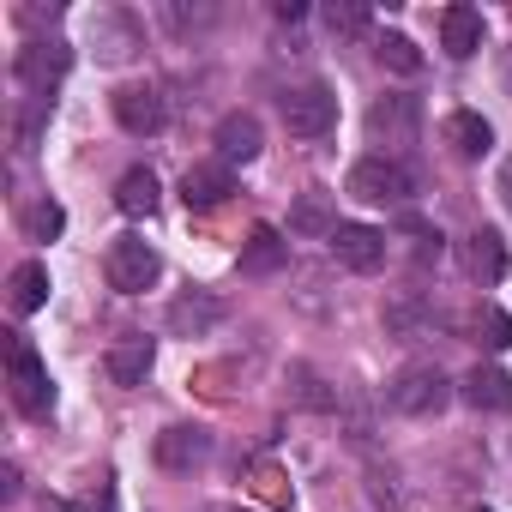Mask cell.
Here are the masks:
<instances>
[{
	"label": "cell",
	"instance_id": "obj_24",
	"mask_svg": "<svg viewBox=\"0 0 512 512\" xmlns=\"http://www.w3.org/2000/svg\"><path fill=\"white\" fill-rule=\"evenodd\" d=\"M404 235H410V260H416V272H428V266H440V260H446V235H440L434 223L404 217Z\"/></svg>",
	"mask_w": 512,
	"mask_h": 512
},
{
	"label": "cell",
	"instance_id": "obj_27",
	"mask_svg": "<svg viewBox=\"0 0 512 512\" xmlns=\"http://www.w3.org/2000/svg\"><path fill=\"white\" fill-rule=\"evenodd\" d=\"M374 55H380V67H392V73H422V49L410 43V37H398V31H386L380 43H374Z\"/></svg>",
	"mask_w": 512,
	"mask_h": 512
},
{
	"label": "cell",
	"instance_id": "obj_16",
	"mask_svg": "<svg viewBox=\"0 0 512 512\" xmlns=\"http://www.w3.org/2000/svg\"><path fill=\"white\" fill-rule=\"evenodd\" d=\"M284 260H290V241L272 223H260L241 241V278H272V272H284Z\"/></svg>",
	"mask_w": 512,
	"mask_h": 512
},
{
	"label": "cell",
	"instance_id": "obj_32",
	"mask_svg": "<svg viewBox=\"0 0 512 512\" xmlns=\"http://www.w3.org/2000/svg\"><path fill=\"white\" fill-rule=\"evenodd\" d=\"M500 205H506V211H512V157H506V163H500Z\"/></svg>",
	"mask_w": 512,
	"mask_h": 512
},
{
	"label": "cell",
	"instance_id": "obj_15",
	"mask_svg": "<svg viewBox=\"0 0 512 512\" xmlns=\"http://www.w3.org/2000/svg\"><path fill=\"white\" fill-rule=\"evenodd\" d=\"M205 458H211V434H205V428L175 422V428L157 434V464H163V470H193V464H205Z\"/></svg>",
	"mask_w": 512,
	"mask_h": 512
},
{
	"label": "cell",
	"instance_id": "obj_18",
	"mask_svg": "<svg viewBox=\"0 0 512 512\" xmlns=\"http://www.w3.org/2000/svg\"><path fill=\"white\" fill-rule=\"evenodd\" d=\"M440 49H446L452 61H470V55L482 49V13H476V7H446V13H440Z\"/></svg>",
	"mask_w": 512,
	"mask_h": 512
},
{
	"label": "cell",
	"instance_id": "obj_5",
	"mask_svg": "<svg viewBox=\"0 0 512 512\" xmlns=\"http://www.w3.org/2000/svg\"><path fill=\"white\" fill-rule=\"evenodd\" d=\"M416 133H422V103H416V97L392 91V97H380V103L368 109V139H374V145L404 151V145H416ZM386 151H380V157H386Z\"/></svg>",
	"mask_w": 512,
	"mask_h": 512
},
{
	"label": "cell",
	"instance_id": "obj_23",
	"mask_svg": "<svg viewBox=\"0 0 512 512\" xmlns=\"http://www.w3.org/2000/svg\"><path fill=\"white\" fill-rule=\"evenodd\" d=\"M115 205H121L127 217H151V211H157V175H151V169H127V175L115 181Z\"/></svg>",
	"mask_w": 512,
	"mask_h": 512
},
{
	"label": "cell",
	"instance_id": "obj_20",
	"mask_svg": "<svg viewBox=\"0 0 512 512\" xmlns=\"http://www.w3.org/2000/svg\"><path fill=\"white\" fill-rule=\"evenodd\" d=\"M151 362H157V344H151V338H121V344L103 356V374H109L115 386H139V380L151 374Z\"/></svg>",
	"mask_w": 512,
	"mask_h": 512
},
{
	"label": "cell",
	"instance_id": "obj_28",
	"mask_svg": "<svg viewBox=\"0 0 512 512\" xmlns=\"http://www.w3.org/2000/svg\"><path fill=\"white\" fill-rule=\"evenodd\" d=\"M61 229H67V211H61L55 199H37V205L25 211V235H31V241H55Z\"/></svg>",
	"mask_w": 512,
	"mask_h": 512
},
{
	"label": "cell",
	"instance_id": "obj_25",
	"mask_svg": "<svg viewBox=\"0 0 512 512\" xmlns=\"http://www.w3.org/2000/svg\"><path fill=\"white\" fill-rule=\"evenodd\" d=\"M97 49H103V61H127V55L139 49V31H133V19H121V13H103V19H97Z\"/></svg>",
	"mask_w": 512,
	"mask_h": 512
},
{
	"label": "cell",
	"instance_id": "obj_9",
	"mask_svg": "<svg viewBox=\"0 0 512 512\" xmlns=\"http://www.w3.org/2000/svg\"><path fill=\"white\" fill-rule=\"evenodd\" d=\"M332 253H338V266H350V272H380L386 266V229H374V223H338Z\"/></svg>",
	"mask_w": 512,
	"mask_h": 512
},
{
	"label": "cell",
	"instance_id": "obj_1",
	"mask_svg": "<svg viewBox=\"0 0 512 512\" xmlns=\"http://www.w3.org/2000/svg\"><path fill=\"white\" fill-rule=\"evenodd\" d=\"M386 398H392L398 416H440L452 404V380L440 374V362H410V368L392 374Z\"/></svg>",
	"mask_w": 512,
	"mask_h": 512
},
{
	"label": "cell",
	"instance_id": "obj_21",
	"mask_svg": "<svg viewBox=\"0 0 512 512\" xmlns=\"http://www.w3.org/2000/svg\"><path fill=\"white\" fill-rule=\"evenodd\" d=\"M290 229L296 235H314V241H332L338 235V205H332V193H302L296 205H290Z\"/></svg>",
	"mask_w": 512,
	"mask_h": 512
},
{
	"label": "cell",
	"instance_id": "obj_7",
	"mask_svg": "<svg viewBox=\"0 0 512 512\" xmlns=\"http://www.w3.org/2000/svg\"><path fill=\"white\" fill-rule=\"evenodd\" d=\"M13 404L25 416H49L55 410V380H49V368L37 362L31 344H13Z\"/></svg>",
	"mask_w": 512,
	"mask_h": 512
},
{
	"label": "cell",
	"instance_id": "obj_14",
	"mask_svg": "<svg viewBox=\"0 0 512 512\" xmlns=\"http://www.w3.org/2000/svg\"><path fill=\"white\" fill-rule=\"evenodd\" d=\"M440 139H446V145H452V157H464V163H476V157H488V151H494V127H488L476 109L446 115V121H440Z\"/></svg>",
	"mask_w": 512,
	"mask_h": 512
},
{
	"label": "cell",
	"instance_id": "obj_17",
	"mask_svg": "<svg viewBox=\"0 0 512 512\" xmlns=\"http://www.w3.org/2000/svg\"><path fill=\"white\" fill-rule=\"evenodd\" d=\"M464 272H470L482 290L506 278V241H500L494 229H470V235H464Z\"/></svg>",
	"mask_w": 512,
	"mask_h": 512
},
{
	"label": "cell",
	"instance_id": "obj_4",
	"mask_svg": "<svg viewBox=\"0 0 512 512\" xmlns=\"http://www.w3.org/2000/svg\"><path fill=\"white\" fill-rule=\"evenodd\" d=\"M284 127H290L296 139H326V133L338 127V91L320 85V79L284 91Z\"/></svg>",
	"mask_w": 512,
	"mask_h": 512
},
{
	"label": "cell",
	"instance_id": "obj_2",
	"mask_svg": "<svg viewBox=\"0 0 512 512\" xmlns=\"http://www.w3.org/2000/svg\"><path fill=\"white\" fill-rule=\"evenodd\" d=\"M350 199H362V205H392V211H404L410 199H416V175L398 163V157H362L356 169H350Z\"/></svg>",
	"mask_w": 512,
	"mask_h": 512
},
{
	"label": "cell",
	"instance_id": "obj_19",
	"mask_svg": "<svg viewBox=\"0 0 512 512\" xmlns=\"http://www.w3.org/2000/svg\"><path fill=\"white\" fill-rule=\"evenodd\" d=\"M217 320H223V302H217V296H205V290H193V296L169 302V332H175V338H205Z\"/></svg>",
	"mask_w": 512,
	"mask_h": 512
},
{
	"label": "cell",
	"instance_id": "obj_6",
	"mask_svg": "<svg viewBox=\"0 0 512 512\" xmlns=\"http://www.w3.org/2000/svg\"><path fill=\"white\" fill-rule=\"evenodd\" d=\"M67 67H73V49H67V43H49V37H31V43L19 49V67H13V73H19V85H25V91H37V97H49V91L61 85V73H67Z\"/></svg>",
	"mask_w": 512,
	"mask_h": 512
},
{
	"label": "cell",
	"instance_id": "obj_29",
	"mask_svg": "<svg viewBox=\"0 0 512 512\" xmlns=\"http://www.w3.org/2000/svg\"><path fill=\"white\" fill-rule=\"evenodd\" d=\"M290 386H296V398L308 410H338V392H326V380L314 368H290Z\"/></svg>",
	"mask_w": 512,
	"mask_h": 512
},
{
	"label": "cell",
	"instance_id": "obj_31",
	"mask_svg": "<svg viewBox=\"0 0 512 512\" xmlns=\"http://www.w3.org/2000/svg\"><path fill=\"white\" fill-rule=\"evenodd\" d=\"M73 512H115V494H91V500H73Z\"/></svg>",
	"mask_w": 512,
	"mask_h": 512
},
{
	"label": "cell",
	"instance_id": "obj_13",
	"mask_svg": "<svg viewBox=\"0 0 512 512\" xmlns=\"http://www.w3.org/2000/svg\"><path fill=\"white\" fill-rule=\"evenodd\" d=\"M229 193H235V169H229V163H193V169L181 175L187 211H217Z\"/></svg>",
	"mask_w": 512,
	"mask_h": 512
},
{
	"label": "cell",
	"instance_id": "obj_11",
	"mask_svg": "<svg viewBox=\"0 0 512 512\" xmlns=\"http://www.w3.org/2000/svg\"><path fill=\"white\" fill-rule=\"evenodd\" d=\"M458 398H464L470 410H482V416H506V410H512V374L494 368V362H476V368L458 380Z\"/></svg>",
	"mask_w": 512,
	"mask_h": 512
},
{
	"label": "cell",
	"instance_id": "obj_3",
	"mask_svg": "<svg viewBox=\"0 0 512 512\" xmlns=\"http://www.w3.org/2000/svg\"><path fill=\"white\" fill-rule=\"evenodd\" d=\"M103 272H109V290H121V296H145V290L157 284L163 260H157V247H151V241H139V235H121V241H109V260H103Z\"/></svg>",
	"mask_w": 512,
	"mask_h": 512
},
{
	"label": "cell",
	"instance_id": "obj_30",
	"mask_svg": "<svg viewBox=\"0 0 512 512\" xmlns=\"http://www.w3.org/2000/svg\"><path fill=\"white\" fill-rule=\"evenodd\" d=\"M326 25H332L338 37H362V31H368V7H356V0H332V7H326Z\"/></svg>",
	"mask_w": 512,
	"mask_h": 512
},
{
	"label": "cell",
	"instance_id": "obj_12",
	"mask_svg": "<svg viewBox=\"0 0 512 512\" xmlns=\"http://www.w3.org/2000/svg\"><path fill=\"white\" fill-rule=\"evenodd\" d=\"M266 151V127H260V115H247V109H235V115H223L217 121V163H253Z\"/></svg>",
	"mask_w": 512,
	"mask_h": 512
},
{
	"label": "cell",
	"instance_id": "obj_33",
	"mask_svg": "<svg viewBox=\"0 0 512 512\" xmlns=\"http://www.w3.org/2000/svg\"><path fill=\"white\" fill-rule=\"evenodd\" d=\"M500 79H506V91H512V49H506V67H500Z\"/></svg>",
	"mask_w": 512,
	"mask_h": 512
},
{
	"label": "cell",
	"instance_id": "obj_8",
	"mask_svg": "<svg viewBox=\"0 0 512 512\" xmlns=\"http://www.w3.org/2000/svg\"><path fill=\"white\" fill-rule=\"evenodd\" d=\"M115 121H121L133 139H151V133H163V121H169V109H163V91H157V85H121V91H115Z\"/></svg>",
	"mask_w": 512,
	"mask_h": 512
},
{
	"label": "cell",
	"instance_id": "obj_10",
	"mask_svg": "<svg viewBox=\"0 0 512 512\" xmlns=\"http://www.w3.org/2000/svg\"><path fill=\"white\" fill-rule=\"evenodd\" d=\"M386 332L392 338H404V344H416V338H428L434 326H440V308L422 296V290H398V296H386Z\"/></svg>",
	"mask_w": 512,
	"mask_h": 512
},
{
	"label": "cell",
	"instance_id": "obj_26",
	"mask_svg": "<svg viewBox=\"0 0 512 512\" xmlns=\"http://www.w3.org/2000/svg\"><path fill=\"white\" fill-rule=\"evenodd\" d=\"M470 332H476V344H482V350H512V314H506V308H494V302H482V308H476Z\"/></svg>",
	"mask_w": 512,
	"mask_h": 512
},
{
	"label": "cell",
	"instance_id": "obj_22",
	"mask_svg": "<svg viewBox=\"0 0 512 512\" xmlns=\"http://www.w3.org/2000/svg\"><path fill=\"white\" fill-rule=\"evenodd\" d=\"M7 302H13V314H37V308L49 302V272H43L37 260L13 266V278H7Z\"/></svg>",
	"mask_w": 512,
	"mask_h": 512
}]
</instances>
